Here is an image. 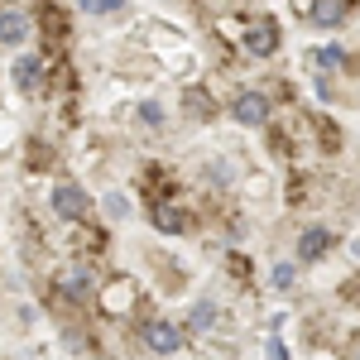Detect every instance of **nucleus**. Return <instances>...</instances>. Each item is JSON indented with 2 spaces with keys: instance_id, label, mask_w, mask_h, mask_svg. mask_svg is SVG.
I'll return each instance as SVG.
<instances>
[{
  "instance_id": "obj_6",
  "label": "nucleus",
  "mask_w": 360,
  "mask_h": 360,
  "mask_svg": "<svg viewBox=\"0 0 360 360\" xmlns=\"http://www.w3.org/2000/svg\"><path fill=\"white\" fill-rule=\"evenodd\" d=\"M144 341L159 351V356H173L178 346H183V332L173 327V322H149V332H144Z\"/></svg>"
},
{
  "instance_id": "obj_12",
  "label": "nucleus",
  "mask_w": 360,
  "mask_h": 360,
  "mask_svg": "<svg viewBox=\"0 0 360 360\" xmlns=\"http://www.w3.org/2000/svg\"><path fill=\"white\" fill-rule=\"evenodd\" d=\"M188 226V217L183 212H173V207H159V231H183Z\"/></svg>"
},
{
  "instance_id": "obj_1",
  "label": "nucleus",
  "mask_w": 360,
  "mask_h": 360,
  "mask_svg": "<svg viewBox=\"0 0 360 360\" xmlns=\"http://www.w3.org/2000/svg\"><path fill=\"white\" fill-rule=\"evenodd\" d=\"M53 212L63 217V221H77V217H86V193L77 188V183H63V188H53Z\"/></svg>"
},
{
  "instance_id": "obj_5",
  "label": "nucleus",
  "mask_w": 360,
  "mask_h": 360,
  "mask_svg": "<svg viewBox=\"0 0 360 360\" xmlns=\"http://www.w3.org/2000/svg\"><path fill=\"white\" fill-rule=\"evenodd\" d=\"M245 49H250L255 58L274 53V49H278V25H274V20H264V25H250V29H245Z\"/></svg>"
},
{
  "instance_id": "obj_14",
  "label": "nucleus",
  "mask_w": 360,
  "mask_h": 360,
  "mask_svg": "<svg viewBox=\"0 0 360 360\" xmlns=\"http://www.w3.org/2000/svg\"><path fill=\"white\" fill-rule=\"evenodd\" d=\"M125 0H82V10L86 15H111V10H120Z\"/></svg>"
},
{
  "instance_id": "obj_3",
  "label": "nucleus",
  "mask_w": 360,
  "mask_h": 360,
  "mask_svg": "<svg viewBox=\"0 0 360 360\" xmlns=\"http://www.w3.org/2000/svg\"><path fill=\"white\" fill-rule=\"evenodd\" d=\"M236 120H240V125H264V120H269V101H264L259 91H240V96H236Z\"/></svg>"
},
{
  "instance_id": "obj_13",
  "label": "nucleus",
  "mask_w": 360,
  "mask_h": 360,
  "mask_svg": "<svg viewBox=\"0 0 360 360\" xmlns=\"http://www.w3.org/2000/svg\"><path fill=\"white\" fill-rule=\"evenodd\" d=\"M212 317H217V307H212V303H197V307H193V317H188V327H193V332H202Z\"/></svg>"
},
{
  "instance_id": "obj_11",
  "label": "nucleus",
  "mask_w": 360,
  "mask_h": 360,
  "mask_svg": "<svg viewBox=\"0 0 360 360\" xmlns=\"http://www.w3.org/2000/svg\"><path fill=\"white\" fill-rule=\"evenodd\" d=\"M317 63H322V72H332V68H346V53H341L336 44H327V49L317 53Z\"/></svg>"
},
{
  "instance_id": "obj_9",
  "label": "nucleus",
  "mask_w": 360,
  "mask_h": 360,
  "mask_svg": "<svg viewBox=\"0 0 360 360\" xmlns=\"http://www.w3.org/2000/svg\"><path fill=\"white\" fill-rule=\"evenodd\" d=\"M341 15H346V0H317L312 5V20L317 25H341Z\"/></svg>"
},
{
  "instance_id": "obj_8",
  "label": "nucleus",
  "mask_w": 360,
  "mask_h": 360,
  "mask_svg": "<svg viewBox=\"0 0 360 360\" xmlns=\"http://www.w3.org/2000/svg\"><path fill=\"white\" fill-rule=\"evenodd\" d=\"M39 82H44V63H39V58H20V63H15V86H20V91H34Z\"/></svg>"
},
{
  "instance_id": "obj_16",
  "label": "nucleus",
  "mask_w": 360,
  "mask_h": 360,
  "mask_svg": "<svg viewBox=\"0 0 360 360\" xmlns=\"http://www.w3.org/2000/svg\"><path fill=\"white\" fill-rule=\"evenodd\" d=\"M274 283H278V288H288V283H293V264H278V269H274Z\"/></svg>"
},
{
  "instance_id": "obj_4",
  "label": "nucleus",
  "mask_w": 360,
  "mask_h": 360,
  "mask_svg": "<svg viewBox=\"0 0 360 360\" xmlns=\"http://www.w3.org/2000/svg\"><path fill=\"white\" fill-rule=\"evenodd\" d=\"M327 250H332V231H327V226H307L303 236H298V259H322V255H327Z\"/></svg>"
},
{
  "instance_id": "obj_7",
  "label": "nucleus",
  "mask_w": 360,
  "mask_h": 360,
  "mask_svg": "<svg viewBox=\"0 0 360 360\" xmlns=\"http://www.w3.org/2000/svg\"><path fill=\"white\" fill-rule=\"evenodd\" d=\"M58 293H63V298H86V293H91V274H86V269H63Z\"/></svg>"
},
{
  "instance_id": "obj_10",
  "label": "nucleus",
  "mask_w": 360,
  "mask_h": 360,
  "mask_svg": "<svg viewBox=\"0 0 360 360\" xmlns=\"http://www.w3.org/2000/svg\"><path fill=\"white\" fill-rule=\"evenodd\" d=\"M183 106H188V111H193L197 120H212V111H217V106H212V96H207L202 86H193V91L183 96Z\"/></svg>"
},
{
  "instance_id": "obj_15",
  "label": "nucleus",
  "mask_w": 360,
  "mask_h": 360,
  "mask_svg": "<svg viewBox=\"0 0 360 360\" xmlns=\"http://www.w3.org/2000/svg\"><path fill=\"white\" fill-rule=\"evenodd\" d=\"M139 120H144V125H159V120H164V111H159L154 101H144V106H139Z\"/></svg>"
},
{
  "instance_id": "obj_2",
  "label": "nucleus",
  "mask_w": 360,
  "mask_h": 360,
  "mask_svg": "<svg viewBox=\"0 0 360 360\" xmlns=\"http://www.w3.org/2000/svg\"><path fill=\"white\" fill-rule=\"evenodd\" d=\"M25 39H29V20L20 10L0 5V49H15V44H25Z\"/></svg>"
}]
</instances>
